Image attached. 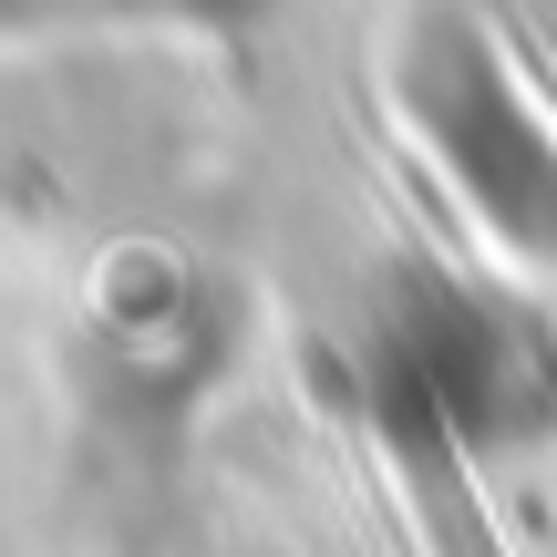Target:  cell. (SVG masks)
<instances>
[{
  "label": "cell",
  "instance_id": "obj_1",
  "mask_svg": "<svg viewBox=\"0 0 557 557\" xmlns=\"http://www.w3.org/2000/svg\"><path fill=\"white\" fill-rule=\"evenodd\" d=\"M393 103L423 165L455 186L485 248L517 269H557V124L475 11H423L393 52Z\"/></svg>",
  "mask_w": 557,
  "mask_h": 557
},
{
  "label": "cell",
  "instance_id": "obj_2",
  "mask_svg": "<svg viewBox=\"0 0 557 557\" xmlns=\"http://www.w3.org/2000/svg\"><path fill=\"white\" fill-rule=\"evenodd\" d=\"M393 444H403V475H413V506L434 517V557H506L485 537V517H475V485H465V465H455V413H444L434 393L393 423Z\"/></svg>",
  "mask_w": 557,
  "mask_h": 557
},
{
  "label": "cell",
  "instance_id": "obj_3",
  "mask_svg": "<svg viewBox=\"0 0 557 557\" xmlns=\"http://www.w3.org/2000/svg\"><path fill=\"white\" fill-rule=\"evenodd\" d=\"M269 0H0V32H62V21H248Z\"/></svg>",
  "mask_w": 557,
  "mask_h": 557
}]
</instances>
